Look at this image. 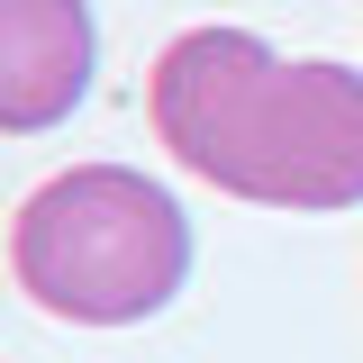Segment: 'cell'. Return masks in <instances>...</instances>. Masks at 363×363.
I'll use <instances>...</instances> for the list:
<instances>
[{
	"label": "cell",
	"mask_w": 363,
	"mask_h": 363,
	"mask_svg": "<svg viewBox=\"0 0 363 363\" xmlns=\"http://www.w3.org/2000/svg\"><path fill=\"white\" fill-rule=\"evenodd\" d=\"M155 136L182 173L264 209L363 200V73L281 64L255 28H191L155 55Z\"/></svg>",
	"instance_id": "obj_1"
},
{
	"label": "cell",
	"mask_w": 363,
	"mask_h": 363,
	"mask_svg": "<svg viewBox=\"0 0 363 363\" xmlns=\"http://www.w3.org/2000/svg\"><path fill=\"white\" fill-rule=\"evenodd\" d=\"M9 272L45 318L73 327H136L182 291L191 272V218L164 182L128 164H73L9 227Z\"/></svg>",
	"instance_id": "obj_2"
},
{
	"label": "cell",
	"mask_w": 363,
	"mask_h": 363,
	"mask_svg": "<svg viewBox=\"0 0 363 363\" xmlns=\"http://www.w3.org/2000/svg\"><path fill=\"white\" fill-rule=\"evenodd\" d=\"M100 37L82 0H0V136H45L82 109Z\"/></svg>",
	"instance_id": "obj_3"
}]
</instances>
